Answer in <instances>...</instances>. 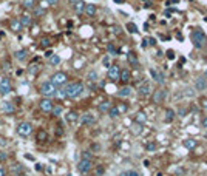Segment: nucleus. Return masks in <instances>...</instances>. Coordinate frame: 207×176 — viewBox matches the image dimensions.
<instances>
[{"label":"nucleus","instance_id":"nucleus-1","mask_svg":"<svg viewBox=\"0 0 207 176\" xmlns=\"http://www.w3.org/2000/svg\"><path fill=\"white\" fill-rule=\"evenodd\" d=\"M65 93H67V97L70 99H76L79 97L82 93H84V84L80 82H71L65 87Z\"/></svg>","mask_w":207,"mask_h":176},{"label":"nucleus","instance_id":"nucleus-2","mask_svg":"<svg viewBox=\"0 0 207 176\" xmlns=\"http://www.w3.org/2000/svg\"><path fill=\"white\" fill-rule=\"evenodd\" d=\"M190 37H192V42H193V46H195V48L201 50L204 46H207V37L201 30H195L192 32Z\"/></svg>","mask_w":207,"mask_h":176},{"label":"nucleus","instance_id":"nucleus-3","mask_svg":"<svg viewBox=\"0 0 207 176\" xmlns=\"http://www.w3.org/2000/svg\"><path fill=\"white\" fill-rule=\"evenodd\" d=\"M39 91H40V94H42L43 97L51 99V97L56 96V91H57V90H56V87H54L51 82H43L42 85H40Z\"/></svg>","mask_w":207,"mask_h":176},{"label":"nucleus","instance_id":"nucleus-4","mask_svg":"<svg viewBox=\"0 0 207 176\" xmlns=\"http://www.w3.org/2000/svg\"><path fill=\"white\" fill-rule=\"evenodd\" d=\"M67 79H68L67 74L62 73V71H59V73H54V74H53V77H51L50 82H51L54 87H62V85L67 84Z\"/></svg>","mask_w":207,"mask_h":176},{"label":"nucleus","instance_id":"nucleus-5","mask_svg":"<svg viewBox=\"0 0 207 176\" xmlns=\"http://www.w3.org/2000/svg\"><path fill=\"white\" fill-rule=\"evenodd\" d=\"M17 133H19L22 138L30 136V134L33 133V125H31L30 122H20V124L17 125Z\"/></svg>","mask_w":207,"mask_h":176},{"label":"nucleus","instance_id":"nucleus-6","mask_svg":"<svg viewBox=\"0 0 207 176\" xmlns=\"http://www.w3.org/2000/svg\"><path fill=\"white\" fill-rule=\"evenodd\" d=\"M91 167H93L91 159H80L79 164H77V170H79L82 175H85V173H88L90 170H91Z\"/></svg>","mask_w":207,"mask_h":176},{"label":"nucleus","instance_id":"nucleus-7","mask_svg":"<svg viewBox=\"0 0 207 176\" xmlns=\"http://www.w3.org/2000/svg\"><path fill=\"white\" fill-rule=\"evenodd\" d=\"M53 107H54V104L51 102V99L43 97V99L39 102V108H40L43 113H51V111H53Z\"/></svg>","mask_w":207,"mask_h":176},{"label":"nucleus","instance_id":"nucleus-8","mask_svg":"<svg viewBox=\"0 0 207 176\" xmlns=\"http://www.w3.org/2000/svg\"><path fill=\"white\" fill-rule=\"evenodd\" d=\"M11 91V82L8 77H3L0 80V94H8Z\"/></svg>","mask_w":207,"mask_h":176},{"label":"nucleus","instance_id":"nucleus-9","mask_svg":"<svg viewBox=\"0 0 207 176\" xmlns=\"http://www.w3.org/2000/svg\"><path fill=\"white\" fill-rule=\"evenodd\" d=\"M119 74H121V70L118 65H110L108 68V77L111 80H118L119 79Z\"/></svg>","mask_w":207,"mask_h":176},{"label":"nucleus","instance_id":"nucleus-10","mask_svg":"<svg viewBox=\"0 0 207 176\" xmlns=\"http://www.w3.org/2000/svg\"><path fill=\"white\" fill-rule=\"evenodd\" d=\"M165 96H167V91L165 90H158L153 93V104H161L162 100L165 99Z\"/></svg>","mask_w":207,"mask_h":176},{"label":"nucleus","instance_id":"nucleus-11","mask_svg":"<svg viewBox=\"0 0 207 176\" xmlns=\"http://www.w3.org/2000/svg\"><path fill=\"white\" fill-rule=\"evenodd\" d=\"M96 122V118L93 116L91 113H85L84 116H80V124L82 125H91Z\"/></svg>","mask_w":207,"mask_h":176},{"label":"nucleus","instance_id":"nucleus-12","mask_svg":"<svg viewBox=\"0 0 207 176\" xmlns=\"http://www.w3.org/2000/svg\"><path fill=\"white\" fill-rule=\"evenodd\" d=\"M195 88L198 91H206L207 90V80L201 76V77H198L196 80H195Z\"/></svg>","mask_w":207,"mask_h":176},{"label":"nucleus","instance_id":"nucleus-13","mask_svg":"<svg viewBox=\"0 0 207 176\" xmlns=\"http://www.w3.org/2000/svg\"><path fill=\"white\" fill-rule=\"evenodd\" d=\"M150 76L153 77V80H156V82L159 84V85H162V84H164V76H162L161 73H158L155 68H150Z\"/></svg>","mask_w":207,"mask_h":176},{"label":"nucleus","instance_id":"nucleus-14","mask_svg":"<svg viewBox=\"0 0 207 176\" xmlns=\"http://www.w3.org/2000/svg\"><path fill=\"white\" fill-rule=\"evenodd\" d=\"M175 111L172 110V108H167V110H165V113H164V122H167V124H170L172 120L175 119Z\"/></svg>","mask_w":207,"mask_h":176},{"label":"nucleus","instance_id":"nucleus-15","mask_svg":"<svg viewBox=\"0 0 207 176\" xmlns=\"http://www.w3.org/2000/svg\"><path fill=\"white\" fill-rule=\"evenodd\" d=\"M150 91H151V88H150L148 82H142L139 85V94L141 96H147V94H150Z\"/></svg>","mask_w":207,"mask_h":176},{"label":"nucleus","instance_id":"nucleus-16","mask_svg":"<svg viewBox=\"0 0 207 176\" xmlns=\"http://www.w3.org/2000/svg\"><path fill=\"white\" fill-rule=\"evenodd\" d=\"M127 60H128V63L132 65V66H135V68L139 66V62H138V57H136L135 53H128L127 54Z\"/></svg>","mask_w":207,"mask_h":176},{"label":"nucleus","instance_id":"nucleus-17","mask_svg":"<svg viewBox=\"0 0 207 176\" xmlns=\"http://www.w3.org/2000/svg\"><path fill=\"white\" fill-rule=\"evenodd\" d=\"M19 20H20V25L25 26V28H28V26L33 25V19H31V16H26V14H25V16L20 17Z\"/></svg>","mask_w":207,"mask_h":176},{"label":"nucleus","instance_id":"nucleus-18","mask_svg":"<svg viewBox=\"0 0 207 176\" xmlns=\"http://www.w3.org/2000/svg\"><path fill=\"white\" fill-rule=\"evenodd\" d=\"M73 8L74 11L77 12V14H80V12H84V8H85V3L82 2V0H76V2L73 3Z\"/></svg>","mask_w":207,"mask_h":176},{"label":"nucleus","instance_id":"nucleus-19","mask_svg":"<svg viewBox=\"0 0 207 176\" xmlns=\"http://www.w3.org/2000/svg\"><path fill=\"white\" fill-rule=\"evenodd\" d=\"M77 119H79V114L76 111H70L67 114V122L68 124H76V122H77Z\"/></svg>","mask_w":207,"mask_h":176},{"label":"nucleus","instance_id":"nucleus-20","mask_svg":"<svg viewBox=\"0 0 207 176\" xmlns=\"http://www.w3.org/2000/svg\"><path fill=\"white\" fill-rule=\"evenodd\" d=\"M22 28H23V26L20 25V20H17V19H12V20H11V30L14 31V32L22 31Z\"/></svg>","mask_w":207,"mask_h":176},{"label":"nucleus","instance_id":"nucleus-21","mask_svg":"<svg viewBox=\"0 0 207 176\" xmlns=\"http://www.w3.org/2000/svg\"><path fill=\"white\" fill-rule=\"evenodd\" d=\"M130 94H132V88H130V87H124V88H121V90L118 91L119 97H128Z\"/></svg>","mask_w":207,"mask_h":176},{"label":"nucleus","instance_id":"nucleus-22","mask_svg":"<svg viewBox=\"0 0 207 176\" xmlns=\"http://www.w3.org/2000/svg\"><path fill=\"white\" fill-rule=\"evenodd\" d=\"M130 77H132V73H130L127 68H125V70H122V71H121V74H119V79L122 80V82H128Z\"/></svg>","mask_w":207,"mask_h":176},{"label":"nucleus","instance_id":"nucleus-23","mask_svg":"<svg viewBox=\"0 0 207 176\" xmlns=\"http://www.w3.org/2000/svg\"><path fill=\"white\" fill-rule=\"evenodd\" d=\"M84 12H85L87 16L93 17V16L96 14V6H94V5H85V8H84Z\"/></svg>","mask_w":207,"mask_h":176},{"label":"nucleus","instance_id":"nucleus-24","mask_svg":"<svg viewBox=\"0 0 207 176\" xmlns=\"http://www.w3.org/2000/svg\"><path fill=\"white\" fill-rule=\"evenodd\" d=\"M3 111L5 113H14V110H16V107H14V104L12 102H3Z\"/></svg>","mask_w":207,"mask_h":176},{"label":"nucleus","instance_id":"nucleus-25","mask_svg":"<svg viewBox=\"0 0 207 176\" xmlns=\"http://www.w3.org/2000/svg\"><path fill=\"white\" fill-rule=\"evenodd\" d=\"M110 108H111V104H110L108 100H104V102H101V104H99V111H101V113L108 111Z\"/></svg>","mask_w":207,"mask_h":176},{"label":"nucleus","instance_id":"nucleus-26","mask_svg":"<svg viewBox=\"0 0 207 176\" xmlns=\"http://www.w3.org/2000/svg\"><path fill=\"white\" fill-rule=\"evenodd\" d=\"M22 6L26 9H33L36 6V0H22Z\"/></svg>","mask_w":207,"mask_h":176},{"label":"nucleus","instance_id":"nucleus-27","mask_svg":"<svg viewBox=\"0 0 207 176\" xmlns=\"http://www.w3.org/2000/svg\"><path fill=\"white\" fill-rule=\"evenodd\" d=\"M107 113H108V116H110V118H111V119H114V118H118V116H119V114H121V113H119V110H118V107H113V105H111V108H110V110H108Z\"/></svg>","mask_w":207,"mask_h":176},{"label":"nucleus","instance_id":"nucleus-28","mask_svg":"<svg viewBox=\"0 0 207 176\" xmlns=\"http://www.w3.org/2000/svg\"><path fill=\"white\" fill-rule=\"evenodd\" d=\"M14 57H16L17 60H20V62H23V60L26 59V51H25V50H19V51H16Z\"/></svg>","mask_w":207,"mask_h":176},{"label":"nucleus","instance_id":"nucleus-29","mask_svg":"<svg viewBox=\"0 0 207 176\" xmlns=\"http://www.w3.org/2000/svg\"><path fill=\"white\" fill-rule=\"evenodd\" d=\"M46 139H48V133H46V131H43V130H39V131H37V141L45 142Z\"/></svg>","mask_w":207,"mask_h":176},{"label":"nucleus","instance_id":"nucleus-30","mask_svg":"<svg viewBox=\"0 0 207 176\" xmlns=\"http://www.w3.org/2000/svg\"><path fill=\"white\" fill-rule=\"evenodd\" d=\"M184 147L185 148H195L196 147V141L195 139H185L184 141Z\"/></svg>","mask_w":207,"mask_h":176},{"label":"nucleus","instance_id":"nucleus-31","mask_svg":"<svg viewBox=\"0 0 207 176\" xmlns=\"http://www.w3.org/2000/svg\"><path fill=\"white\" fill-rule=\"evenodd\" d=\"M59 63H60V57L57 56V54H53V56L50 57V65L56 66V65H59Z\"/></svg>","mask_w":207,"mask_h":176},{"label":"nucleus","instance_id":"nucleus-32","mask_svg":"<svg viewBox=\"0 0 207 176\" xmlns=\"http://www.w3.org/2000/svg\"><path fill=\"white\" fill-rule=\"evenodd\" d=\"M33 11H34V16H37V17L45 14V9L42 8V6H39V5H37V6H34V8H33Z\"/></svg>","mask_w":207,"mask_h":176},{"label":"nucleus","instance_id":"nucleus-33","mask_svg":"<svg viewBox=\"0 0 207 176\" xmlns=\"http://www.w3.org/2000/svg\"><path fill=\"white\" fill-rule=\"evenodd\" d=\"M87 79L90 80V82H96V80L99 79V76H98V73H96V71H90L88 76H87Z\"/></svg>","mask_w":207,"mask_h":176},{"label":"nucleus","instance_id":"nucleus-34","mask_svg":"<svg viewBox=\"0 0 207 176\" xmlns=\"http://www.w3.org/2000/svg\"><path fill=\"white\" fill-rule=\"evenodd\" d=\"M145 119H147V118H145V114H144V113H139V114H138V118H136V122L142 125L144 122H145Z\"/></svg>","mask_w":207,"mask_h":176},{"label":"nucleus","instance_id":"nucleus-35","mask_svg":"<svg viewBox=\"0 0 207 176\" xmlns=\"http://www.w3.org/2000/svg\"><path fill=\"white\" fill-rule=\"evenodd\" d=\"M54 116H60L62 114V107L60 105H56V107H53V111H51Z\"/></svg>","mask_w":207,"mask_h":176},{"label":"nucleus","instance_id":"nucleus-36","mask_svg":"<svg viewBox=\"0 0 207 176\" xmlns=\"http://www.w3.org/2000/svg\"><path fill=\"white\" fill-rule=\"evenodd\" d=\"M119 176H139V175H138V172H135V170H128V172H122Z\"/></svg>","mask_w":207,"mask_h":176},{"label":"nucleus","instance_id":"nucleus-37","mask_svg":"<svg viewBox=\"0 0 207 176\" xmlns=\"http://www.w3.org/2000/svg\"><path fill=\"white\" fill-rule=\"evenodd\" d=\"M56 96H57V97H60V99H65V97H67L65 88H62V90H57V91H56Z\"/></svg>","mask_w":207,"mask_h":176},{"label":"nucleus","instance_id":"nucleus-38","mask_svg":"<svg viewBox=\"0 0 207 176\" xmlns=\"http://www.w3.org/2000/svg\"><path fill=\"white\" fill-rule=\"evenodd\" d=\"M12 170H14V173H22L23 172V167L22 165H20V164H14V167H12Z\"/></svg>","mask_w":207,"mask_h":176},{"label":"nucleus","instance_id":"nucleus-39","mask_svg":"<svg viewBox=\"0 0 207 176\" xmlns=\"http://www.w3.org/2000/svg\"><path fill=\"white\" fill-rule=\"evenodd\" d=\"M127 30H128L130 32H133V34L138 31V28H136V25H135V23H127Z\"/></svg>","mask_w":207,"mask_h":176},{"label":"nucleus","instance_id":"nucleus-40","mask_svg":"<svg viewBox=\"0 0 207 176\" xmlns=\"http://www.w3.org/2000/svg\"><path fill=\"white\" fill-rule=\"evenodd\" d=\"M147 150L148 151H155L156 150V144H155V142H148V144H147Z\"/></svg>","mask_w":207,"mask_h":176},{"label":"nucleus","instance_id":"nucleus-41","mask_svg":"<svg viewBox=\"0 0 207 176\" xmlns=\"http://www.w3.org/2000/svg\"><path fill=\"white\" fill-rule=\"evenodd\" d=\"M40 45H42L43 48H46V46H50V39H48V37H43V39H42V42H40Z\"/></svg>","mask_w":207,"mask_h":176},{"label":"nucleus","instance_id":"nucleus-42","mask_svg":"<svg viewBox=\"0 0 207 176\" xmlns=\"http://www.w3.org/2000/svg\"><path fill=\"white\" fill-rule=\"evenodd\" d=\"M141 131H142V125L136 124V125H135V130H133V133H135V134H139Z\"/></svg>","mask_w":207,"mask_h":176},{"label":"nucleus","instance_id":"nucleus-43","mask_svg":"<svg viewBox=\"0 0 207 176\" xmlns=\"http://www.w3.org/2000/svg\"><path fill=\"white\" fill-rule=\"evenodd\" d=\"M102 63H104V65H105V66H107V68H110V57H108V56H105V57H104V59H102Z\"/></svg>","mask_w":207,"mask_h":176},{"label":"nucleus","instance_id":"nucleus-44","mask_svg":"<svg viewBox=\"0 0 207 176\" xmlns=\"http://www.w3.org/2000/svg\"><path fill=\"white\" fill-rule=\"evenodd\" d=\"M82 159H91V153H90V151H84V153H82Z\"/></svg>","mask_w":207,"mask_h":176},{"label":"nucleus","instance_id":"nucleus-45","mask_svg":"<svg viewBox=\"0 0 207 176\" xmlns=\"http://www.w3.org/2000/svg\"><path fill=\"white\" fill-rule=\"evenodd\" d=\"M167 59H170V60H173V59H175V53L172 51V50L167 51Z\"/></svg>","mask_w":207,"mask_h":176},{"label":"nucleus","instance_id":"nucleus-46","mask_svg":"<svg viewBox=\"0 0 207 176\" xmlns=\"http://www.w3.org/2000/svg\"><path fill=\"white\" fill-rule=\"evenodd\" d=\"M107 48H108V53H110V54H116V50H114V46H113L111 43H110Z\"/></svg>","mask_w":207,"mask_h":176},{"label":"nucleus","instance_id":"nucleus-47","mask_svg":"<svg viewBox=\"0 0 207 176\" xmlns=\"http://www.w3.org/2000/svg\"><path fill=\"white\" fill-rule=\"evenodd\" d=\"M104 172H105V168H104L102 165H101V167H98V170H96V173H98V175H102Z\"/></svg>","mask_w":207,"mask_h":176},{"label":"nucleus","instance_id":"nucleus-48","mask_svg":"<svg viewBox=\"0 0 207 176\" xmlns=\"http://www.w3.org/2000/svg\"><path fill=\"white\" fill-rule=\"evenodd\" d=\"M201 125H203V128H207V116H206V118H203V120H201Z\"/></svg>","mask_w":207,"mask_h":176},{"label":"nucleus","instance_id":"nucleus-49","mask_svg":"<svg viewBox=\"0 0 207 176\" xmlns=\"http://www.w3.org/2000/svg\"><path fill=\"white\" fill-rule=\"evenodd\" d=\"M201 105H203L204 108H207V99H206V97H201Z\"/></svg>","mask_w":207,"mask_h":176},{"label":"nucleus","instance_id":"nucleus-50","mask_svg":"<svg viewBox=\"0 0 207 176\" xmlns=\"http://www.w3.org/2000/svg\"><path fill=\"white\" fill-rule=\"evenodd\" d=\"M45 56H46L48 59H50V57L53 56V51H46V53H45Z\"/></svg>","mask_w":207,"mask_h":176},{"label":"nucleus","instance_id":"nucleus-51","mask_svg":"<svg viewBox=\"0 0 207 176\" xmlns=\"http://www.w3.org/2000/svg\"><path fill=\"white\" fill-rule=\"evenodd\" d=\"M0 161H6V154H5V153L0 154Z\"/></svg>","mask_w":207,"mask_h":176},{"label":"nucleus","instance_id":"nucleus-52","mask_svg":"<svg viewBox=\"0 0 207 176\" xmlns=\"http://www.w3.org/2000/svg\"><path fill=\"white\" fill-rule=\"evenodd\" d=\"M45 2H46V3H50V5H54V3L57 2V0H45Z\"/></svg>","mask_w":207,"mask_h":176},{"label":"nucleus","instance_id":"nucleus-53","mask_svg":"<svg viewBox=\"0 0 207 176\" xmlns=\"http://www.w3.org/2000/svg\"><path fill=\"white\" fill-rule=\"evenodd\" d=\"M36 170H42V165H40V164H36Z\"/></svg>","mask_w":207,"mask_h":176},{"label":"nucleus","instance_id":"nucleus-54","mask_svg":"<svg viewBox=\"0 0 207 176\" xmlns=\"http://www.w3.org/2000/svg\"><path fill=\"white\" fill-rule=\"evenodd\" d=\"M0 145H5V139L3 138H0Z\"/></svg>","mask_w":207,"mask_h":176},{"label":"nucleus","instance_id":"nucleus-55","mask_svg":"<svg viewBox=\"0 0 207 176\" xmlns=\"http://www.w3.org/2000/svg\"><path fill=\"white\" fill-rule=\"evenodd\" d=\"M0 176H5V170H3V168H0Z\"/></svg>","mask_w":207,"mask_h":176},{"label":"nucleus","instance_id":"nucleus-56","mask_svg":"<svg viewBox=\"0 0 207 176\" xmlns=\"http://www.w3.org/2000/svg\"><path fill=\"white\" fill-rule=\"evenodd\" d=\"M203 77H204V79L207 80V70H206V73H204V76H203Z\"/></svg>","mask_w":207,"mask_h":176},{"label":"nucleus","instance_id":"nucleus-57","mask_svg":"<svg viewBox=\"0 0 207 176\" xmlns=\"http://www.w3.org/2000/svg\"><path fill=\"white\" fill-rule=\"evenodd\" d=\"M114 2H116V3H121V2H122V0H114Z\"/></svg>","mask_w":207,"mask_h":176},{"label":"nucleus","instance_id":"nucleus-58","mask_svg":"<svg viewBox=\"0 0 207 176\" xmlns=\"http://www.w3.org/2000/svg\"><path fill=\"white\" fill-rule=\"evenodd\" d=\"M68 2H71V3H74V2H76V0H68Z\"/></svg>","mask_w":207,"mask_h":176},{"label":"nucleus","instance_id":"nucleus-59","mask_svg":"<svg viewBox=\"0 0 207 176\" xmlns=\"http://www.w3.org/2000/svg\"><path fill=\"white\" fill-rule=\"evenodd\" d=\"M17 176H26V175H17Z\"/></svg>","mask_w":207,"mask_h":176},{"label":"nucleus","instance_id":"nucleus-60","mask_svg":"<svg viewBox=\"0 0 207 176\" xmlns=\"http://www.w3.org/2000/svg\"><path fill=\"white\" fill-rule=\"evenodd\" d=\"M206 164H207V161H206Z\"/></svg>","mask_w":207,"mask_h":176}]
</instances>
